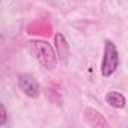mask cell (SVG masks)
Segmentation results:
<instances>
[{
  "mask_svg": "<svg viewBox=\"0 0 128 128\" xmlns=\"http://www.w3.org/2000/svg\"><path fill=\"white\" fill-rule=\"evenodd\" d=\"M84 119H86L92 126H108V122L106 120V118H104L100 112H96V110H94V108H90V107H88V108L84 110Z\"/></svg>",
  "mask_w": 128,
  "mask_h": 128,
  "instance_id": "4",
  "label": "cell"
},
{
  "mask_svg": "<svg viewBox=\"0 0 128 128\" xmlns=\"http://www.w3.org/2000/svg\"><path fill=\"white\" fill-rule=\"evenodd\" d=\"M8 119V113H6V107L3 102H0V126H5Z\"/></svg>",
  "mask_w": 128,
  "mask_h": 128,
  "instance_id": "7",
  "label": "cell"
},
{
  "mask_svg": "<svg viewBox=\"0 0 128 128\" xmlns=\"http://www.w3.org/2000/svg\"><path fill=\"white\" fill-rule=\"evenodd\" d=\"M18 86L20 89L29 96V98H38L39 96V84L38 82L29 76V74H21L18 76Z\"/></svg>",
  "mask_w": 128,
  "mask_h": 128,
  "instance_id": "3",
  "label": "cell"
},
{
  "mask_svg": "<svg viewBox=\"0 0 128 128\" xmlns=\"http://www.w3.org/2000/svg\"><path fill=\"white\" fill-rule=\"evenodd\" d=\"M32 54L39 60V63L47 70H54L57 65V53L54 51L53 45L44 39H33L29 42Z\"/></svg>",
  "mask_w": 128,
  "mask_h": 128,
  "instance_id": "1",
  "label": "cell"
},
{
  "mask_svg": "<svg viewBox=\"0 0 128 128\" xmlns=\"http://www.w3.org/2000/svg\"><path fill=\"white\" fill-rule=\"evenodd\" d=\"M119 66V53L116 45L112 41H106L104 44V54L101 62V74L104 77H110Z\"/></svg>",
  "mask_w": 128,
  "mask_h": 128,
  "instance_id": "2",
  "label": "cell"
},
{
  "mask_svg": "<svg viewBox=\"0 0 128 128\" xmlns=\"http://www.w3.org/2000/svg\"><path fill=\"white\" fill-rule=\"evenodd\" d=\"M106 101L113 107V108H124L125 104H126V98L120 94V92H116V90H112L106 95Z\"/></svg>",
  "mask_w": 128,
  "mask_h": 128,
  "instance_id": "5",
  "label": "cell"
},
{
  "mask_svg": "<svg viewBox=\"0 0 128 128\" xmlns=\"http://www.w3.org/2000/svg\"><path fill=\"white\" fill-rule=\"evenodd\" d=\"M54 44H56V48H57V56L59 57H66V54H68V44L65 41V36H63L62 33H56Z\"/></svg>",
  "mask_w": 128,
  "mask_h": 128,
  "instance_id": "6",
  "label": "cell"
}]
</instances>
